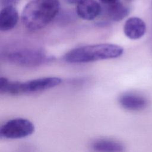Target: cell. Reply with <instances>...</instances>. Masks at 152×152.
Segmentation results:
<instances>
[{
  "label": "cell",
  "mask_w": 152,
  "mask_h": 152,
  "mask_svg": "<svg viewBox=\"0 0 152 152\" xmlns=\"http://www.w3.org/2000/svg\"><path fill=\"white\" fill-rule=\"evenodd\" d=\"M59 9L58 0H31L23 10V24L30 30H40L56 17Z\"/></svg>",
  "instance_id": "obj_1"
},
{
  "label": "cell",
  "mask_w": 152,
  "mask_h": 152,
  "mask_svg": "<svg viewBox=\"0 0 152 152\" xmlns=\"http://www.w3.org/2000/svg\"><path fill=\"white\" fill-rule=\"evenodd\" d=\"M124 49L117 45L100 43L74 48L64 56L68 63H84L103 59L116 58L122 55Z\"/></svg>",
  "instance_id": "obj_2"
},
{
  "label": "cell",
  "mask_w": 152,
  "mask_h": 152,
  "mask_svg": "<svg viewBox=\"0 0 152 152\" xmlns=\"http://www.w3.org/2000/svg\"><path fill=\"white\" fill-rule=\"evenodd\" d=\"M4 56L10 63L26 66H38L52 59L42 50L33 48L16 49L7 52Z\"/></svg>",
  "instance_id": "obj_3"
},
{
  "label": "cell",
  "mask_w": 152,
  "mask_h": 152,
  "mask_svg": "<svg viewBox=\"0 0 152 152\" xmlns=\"http://www.w3.org/2000/svg\"><path fill=\"white\" fill-rule=\"evenodd\" d=\"M34 126L28 119L14 118L6 122L0 128V137L8 139L26 137L34 132Z\"/></svg>",
  "instance_id": "obj_4"
},
{
  "label": "cell",
  "mask_w": 152,
  "mask_h": 152,
  "mask_svg": "<svg viewBox=\"0 0 152 152\" xmlns=\"http://www.w3.org/2000/svg\"><path fill=\"white\" fill-rule=\"evenodd\" d=\"M62 82L60 78L55 77H48L21 82V93H30L40 91L55 87Z\"/></svg>",
  "instance_id": "obj_5"
},
{
  "label": "cell",
  "mask_w": 152,
  "mask_h": 152,
  "mask_svg": "<svg viewBox=\"0 0 152 152\" xmlns=\"http://www.w3.org/2000/svg\"><path fill=\"white\" fill-rule=\"evenodd\" d=\"M121 106L128 110L139 111L144 109L148 105V100L142 95L135 93H126L119 98Z\"/></svg>",
  "instance_id": "obj_6"
},
{
  "label": "cell",
  "mask_w": 152,
  "mask_h": 152,
  "mask_svg": "<svg viewBox=\"0 0 152 152\" xmlns=\"http://www.w3.org/2000/svg\"><path fill=\"white\" fill-rule=\"evenodd\" d=\"M101 12V6L95 0H81L77 4L76 12L78 17L86 20L96 18Z\"/></svg>",
  "instance_id": "obj_7"
},
{
  "label": "cell",
  "mask_w": 152,
  "mask_h": 152,
  "mask_svg": "<svg viewBox=\"0 0 152 152\" xmlns=\"http://www.w3.org/2000/svg\"><path fill=\"white\" fill-rule=\"evenodd\" d=\"M145 23L142 19L136 17L128 18L124 26V31L125 36L132 40L142 37L145 33Z\"/></svg>",
  "instance_id": "obj_8"
},
{
  "label": "cell",
  "mask_w": 152,
  "mask_h": 152,
  "mask_svg": "<svg viewBox=\"0 0 152 152\" xmlns=\"http://www.w3.org/2000/svg\"><path fill=\"white\" fill-rule=\"evenodd\" d=\"M18 21V11L14 6L2 7L0 12V30L8 31L12 29Z\"/></svg>",
  "instance_id": "obj_9"
},
{
  "label": "cell",
  "mask_w": 152,
  "mask_h": 152,
  "mask_svg": "<svg viewBox=\"0 0 152 152\" xmlns=\"http://www.w3.org/2000/svg\"><path fill=\"white\" fill-rule=\"evenodd\" d=\"M94 152H124L125 146L120 142L110 139H97L91 144Z\"/></svg>",
  "instance_id": "obj_10"
},
{
  "label": "cell",
  "mask_w": 152,
  "mask_h": 152,
  "mask_svg": "<svg viewBox=\"0 0 152 152\" xmlns=\"http://www.w3.org/2000/svg\"><path fill=\"white\" fill-rule=\"evenodd\" d=\"M107 5V14L112 21H120L125 18L129 13V8L121 2H117Z\"/></svg>",
  "instance_id": "obj_11"
},
{
  "label": "cell",
  "mask_w": 152,
  "mask_h": 152,
  "mask_svg": "<svg viewBox=\"0 0 152 152\" xmlns=\"http://www.w3.org/2000/svg\"><path fill=\"white\" fill-rule=\"evenodd\" d=\"M19 0H0L1 5L2 7L7 6H14Z\"/></svg>",
  "instance_id": "obj_12"
},
{
  "label": "cell",
  "mask_w": 152,
  "mask_h": 152,
  "mask_svg": "<svg viewBox=\"0 0 152 152\" xmlns=\"http://www.w3.org/2000/svg\"><path fill=\"white\" fill-rule=\"evenodd\" d=\"M99 1L106 5H110V4H112L118 2V0H99Z\"/></svg>",
  "instance_id": "obj_13"
},
{
  "label": "cell",
  "mask_w": 152,
  "mask_h": 152,
  "mask_svg": "<svg viewBox=\"0 0 152 152\" xmlns=\"http://www.w3.org/2000/svg\"><path fill=\"white\" fill-rule=\"evenodd\" d=\"M81 0H66V1L69 3V4H77L78 2H79Z\"/></svg>",
  "instance_id": "obj_14"
},
{
  "label": "cell",
  "mask_w": 152,
  "mask_h": 152,
  "mask_svg": "<svg viewBox=\"0 0 152 152\" xmlns=\"http://www.w3.org/2000/svg\"><path fill=\"white\" fill-rule=\"evenodd\" d=\"M125 1H126V2H132V1H134V0H124Z\"/></svg>",
  "instance_id": "obj_15"
}]
</instances>
